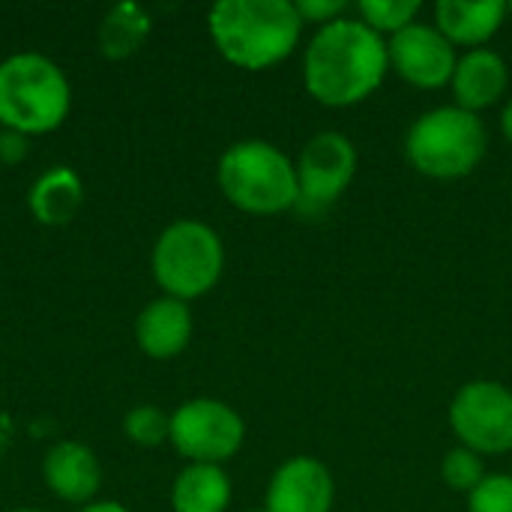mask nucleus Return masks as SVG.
<instances>
[{
  "instance_id": "a878e982",
  "label": "nucleus",
  "mask_w": 512,
  "mask_h": 512,
  "mask_svg": "<svg viewBox=\"0 0 512 512\" xmlns=\"http://www.w3.org/2000/svg\"><path fill=\"white\" fill-rule=\"evenodd\" d=\"M81 512H129L126 507L114 504V501H102V504H87Z\"/></svg>"
},
{
  "instance_id": "f257e3e1",
  "label": "nucleus",
  "mask_w": 512,
  "mask_h": 512,
  "mask_svg": "<svg viewBox=\"0 0 512 512\" xmlns=\"http://www.w3.org/2000/svg\"><path fill=\"white\" fill-rule=\"evenodd\" d=\"M387 72V39L348 15L318 27L303 54L306 93L327 108L366 102L384 84Z\"/></svg>"
},
{
  "instance_id": "1a4fd4ad",
  "label": "nucleus",
  "mask_w": 512,
  "mask_h": 512,
  "mask_svg": "<svg viewBox=\"0 0 512 512\" xmlns=\"http://www.w3.org/2000/svg\"><path fill=\"white\" fill-rule=\"evenodd\" d=\"M294 165L300 183V204L330 207L345 195L357 174V147L342 132H318L303 144Z\"/></svg>"
},
{
  "instance_id": "4be33fe9",
  "label": "nucleus",
  "mask_w": 512,
  "mask_h": 512,
  "mask_svg": "<svg viewBox=\"0 0 512 512\" xmlns=\"http://www.w3.org/2000/svg\"><path fill=\"white\" fill-rule=\"evenodd\" d=\"M468 512H512V474H489L468 495Z\"/></svg>"
},
{
  "instance_id": "ddd939ff",
  "label": "nucleus",
  "mask_w": 512,
  "mask_h": 512,
  "mask_svg": "<svg viewBox=\"0 0 512 512\" xmlns=\"http://www.w3.org/2000/svg\"><path fill=\"white\" fill-rule=\"evenodd\" d=\"M510 3L504 0H483V3H465V0H438L435 3V27L456 45V48H483L507 21Z\"/></svg>"
},
{
  "instance_id": "dca6fc26",
  "label": "nucleus",
  "mask_w": 512,
  "mask_h": 512,
  "mask_svg": "<svg viewBox=\"0 0 512 512\" xmlns=\"http://www.w3.org/2000/svg\"><path fill=\"white\" fill-rule=\"evenodd\" d=\"M174 512H225L231 504V480L222 465H189L174 480Z\"/></svg>"
},
{
  "instance_id": "6e6552de",
  "label": "nucleus",
  "mask_w": 512,
  "mask_h": 512,
  "mask_svg": "<svg viewBox=\"0 0 512 512\" xmlns=\"http://www.w3.org/2000/svg\"><path fill=\"white\" fill-rule=\"evenodd\" d=\"M243 417L219 399H192L171 414V444L192 465H222L243 447Z\"/></svg>"
},
{
  "instance_id": "5701e85b",
  "label": "nucleus",
  "mask_w": 512,
  "mask_h": 512,
  "mask_svg": "<svg viewBox=\"0 0 512 512\" xmlns=\"http://www.w3.org/2000/svg\"><path fill=\"white\" fill-rule=\"evenodd\" d=\"M294 9H297V15H300L303 24H318V27H324V24H330V21L345 18L348 3H345V0H297Z\"/></svg>"
},
{
  "instance_id": "aec40b11",
  "label": "nucleus",
  "mask_w": 512,
  "mask_h": 512,
  "mask_svg": "<svg viewBox=\"0 0 512 512\" xmlns=\"http://www.w3.org/2000/svg\"><path fill=\"white\" fill-rule=\"evenodd\" d=\"M441 477H444V483L453 489V492H462V495H471L486 477H489V471H486V462H483V456L480 453H474V450H468V447H453L447 456H444V462H441Z\"/></svg>"
},
{
  "instance_id": "a211bd4d",
  "label": "nucleus",
  "mask_w": 512,
  "mask_h": 512,
  "mask_svg": "<svg viewBox=\"0 0 512 512\" xmlns=\"http://www.w3.org/2000/svg\"><path fill=\"white\" fill-rule=\"evenodd\" d=\"M147 33H150L147 12L135 3H120L105 15L99 30V45L108 57H129L132 51L141 48Z\"/></svg>"
},
{
  "instance_id": "423d86ee",
  "label": "nucleus",
  "mask_w": 512,
  "mask_h": 512,
  "mask_svg": "<svg viewBox=\"0 0 512 512\" xmlns=\"http://www.w3.org/2000/svg\"><path fill=\"white\" fill-rule=\"evenodd\" d=\"M225 270V249L219 234L195 219L168 225L153 246V276L165 297H204Z\"/></svg>"
},
{
  "instance_id": "9d476101",
  "label": "nucleus",
  "mask_w": 512,
  "mask_h": 512,
  "mask_svg": "<svg viewBox=\"0 0 512 512\" xmlns=\"http://www.w3.org/2000/svg\"><path fill=\"white\" fill-rule=\"evenodd\" d=\"M390 69L420 90H438L453 81L459 54L456 45L435 27L414 21L387 39Z\"/></svg>"
},
{
  "instance_id": "20e7f679",
  "label": "nucleus",
  "mask_w": 512,
  "mask_h": 512,
  "mask_svg": "<svg viewBox=\"0 0 512 512\" xmlns=\"http://www.w3.org/2000/svg\"><path fill=\"white\" fill-rule=\"evenodd\" d=\"M489 153V132L480 114L441 105L420 114L405 135L411 168L432 180H459L480 168Z\"/></svg>"
},
{
  "instance_id": "7ed1b4c3",
  "label": "nucleus",
  "mask_w": 512,
  "mask_h": 512,
  "mask_svg": "<svg viewBox=\"0 0 512 512\" xmlns=\"http://www.w3.org/2000/svg\"><path fill=\"white\" fill-rule=\"evenodd\" d=\"M219 189L243 213L276 216L300 204L297 165L270 141L246 138L219 159Z\"/></svg>"
},
{
  "instance_id": "f03ea898",
  "label": "nucleus",
  "mask_w": 512,
  "mask_h": 512,
  "mask_svg": "<svg viewBox=\"0 0 512 512\" xmlns=\"http://www.w3.org/2000/svg\"><path fill=\"white\" fill-rule=\"evenodd\" d=\"M207 24L219 54L249 72L291 57L303 33L291 0H219Z\"/></svg>"
},
{
  "instance_id": "393cba45",
  "label": "nucleus",
  "mask_w": 512,
  "mask_h": 512,
  "mask_svg": "<svg viewBox=\"0 0 512 512\" xmlns=\"http://www.w3.org/2000/svg\"><path fill=\"white\" fill-rule=\"evenodd\" d=\"M501 132H504V138L512 144V99L504 105V111H501Z\"/></svg>"
},
{
  "instance_id": "f8f14e48",
  "label": "nucleus",
  "mask_w": 512,
  "mask_h": 512,
  "mask_svg": "<svg viewBox=\"0 0 512 512\" xmlns=\"http://www.w3.org/2000/svg\"><path fill=\"white\" fill-rule=\"evenodd\" d=\"M450 87H453V96H456V105L459 108H465L471 114H480V111L498 105L507 96L510 66L492 48L465 51L459 57V63H456V72H453Z\"/></svg>"
},
{
  "instance_id": "cd10ccee",
  "label": "nucleus",
  "mask_w": 512,
  "mask_h": 512,
  "mask_svg": "<svg viewBox=\"0 0 512 512\" xmlns=\"http://www.w3.org/2000/svg\"><path fill=\"white\" fill-rule=\"evenodd\" d=\"M18 512H39V510H18Z\"/></svg>"
},
{
  "instance_id": "bb28decb",
  "label": "nucleus",
  "mask_w": 512,
  "mask_h": 512,
  "mask_svg": "<svg viewBox=\"0 0 512 512\" xmlns=\"http://www.w3.org/2000/svg\"><path fill=\"white\" fill-rule=\"evenodd\" d=\"M249 512H267V510H264V507H261V510H249Z\"/></svg>"
},
{
  "instance_id": "6ab92c4d",
  "label": "nucleus",
  "mask_w": 512,
  "mask_h": 512,
  "mask_svg": "<svg viewBox=\"0 0 512 512\" xmlns=\"http://www.w3.org/2000/svg\"><path fill=\"white\" fill-rule=\"evenodd\" d=\"M420 9H423L420 0H360L357 3L360 21L369 24L381 36H396L399 30L414 24Z\"/></svg>"
},
{
  "instance_id": "c85d7f7f",
  "label": "nucleus",
  "mask_w": 512,
  "mask_h": 512,
  "mask_svg": "<svg viewBox=\"0 0 512 512\" xmlns=\"http://www.w3.org/2000/svg\"><path fill=\"white\" fill-rule=\"evenodd\" d=\"M510 12H512V6H510Z\"/></svg>"
},
{
  "instance_id": "f3484780",
  "label": "nucleus",
  "mask_w": 512,
  "mask_h": 512,
  "mask_svg": "<svg viewBox=\"0 0 512 512\" xmlns=\"http://www.w3.org/2000/svg\"><path fill=\"white\" fill-rule=\"evenodd\" d=\"M81 198H84L81 177L72 168L57 165L33 183L30 210L45 225H63L75 216V210L81 207Z\"/></svg>"
},
{
  "instance_id": "0eeeda50",
  "label": "nucleus",
  "mask_w": 512,
  "mask_h": 512,
  "mask_svg": "<svg viewBox=\"0 0 512 512\" xmlns=\"http://www.w3.org/2000/svg\"><path fill=\"white\" fill-rule=\"evenodd\" d=\"M450 429L480 456L512 453V390L501 381H471L450 402Z\"/></svg>"
},
{
  "instance_id": "9b49d317",
  "label": "nucleus",
  "mask_w": 512,
  "mask_h": 512,
  "mask_svg": "<svg viewBox=\"0 0 512 512\" xmlns=\"http://www.w3.org/2000/svg\"><path fill=\"white\" fill-rule=\"evenodd\" d=\"M336 501V483L327 465L312 456H294L276 468L267 486V512H330Z\"/></svg>"
},
{
  "instance_id": "412c9836",
  "label": "nucleus",
  "mask_w": 512,
  "mask_h": 512,
  "mask_svg": "<svg viewBox=\"0 0 512 512\" xmlns=\"http://www.w3.org/2000/svg\"><path fill=\"white\" fill-rule=\"evenodd\" d=\"M126 435L141 447H156L171 438V417H165L156 405H141L126 414Z\"/></svg>"
},
{
  "instance_id": "39448f33",
  "label": "nucleus",
  "mask_w": 512,
  "mask_h": 512,
  "mask_svg": "<svg viewBox=\"0 0 512 512\" xmlns=\"http://www.w3.org/2000/svg\"><path fill=\"white\" fill-rule=\"evenodd\" d=\"M69 81L42 54L24 51L0 63V123L21 135L57 129L69 114Z\"/></svg>"
},
{
  "instance_id": "b1692460",
  "label": "nucleus",
  "mask_w": 512,
  "mask_h": 512,
  "mask_svg": "<svg viewBox=\"0 0 512 512\" xmlns=\"http://www.w3.org/2000/svg\"><path fill=\"white\" fill-rule=\"evenodd\" d=\"M24 150H27V147H24V135H21V132L6 129V135H0V159H3V162L21 159Z\"/></svg>"
},
{
  "instance_id": "2eb2a0df",
  "label": "nucleus",
  "mask_w": 512,
  "mask_h": 512,
  "mask_svg": "<svg viewBox=\"0 0 512 512\" xmlns=\"http://www.w3.org/2000/svg\"><path fill=\"white\" fill-rule=\"evenodd\" d=\"M192 336V312L183 300L159 297L135 321V339L141 351L153 360H171L177 357Z\"/></svg>"
},
{
  "instance_id": "4468645a",
  "label": "nucleus",
  "mask_w": 512,
  "mask_h": 512,
  "mask_svg": "<svg viewBox=\"0 0 512 512\" xmlns=\"http://www.w3.org/2000/svg\"><path fill=\"white\" fill-rule=\"evenodd\" d=\"M42 477H45V486L69 504L90 501L102 483V471H99L93 450L78 441H63L51 447L42 462Z\"/></svg>"
}]
</instances>
